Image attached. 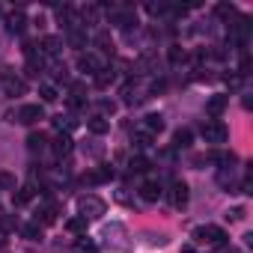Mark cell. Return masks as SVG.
Returning <instances> with one entry per match:
<instances>
[{
  "label": "cell",
  "instance_id": "obj_14",
  "mask_svg": "<svg viewBox=\"0 0 253 253\" xmlns=\"http://www.w3.org/2000/svg\"><path fill=\"white\" fill-rule=\"evenodd\" d=\"M51 149H54V155H57V158L69 155V152H72V137H69V134H57V137H54V143H51Z\"/></svg>",
  "mask_w": 253,
  "mask_h": 253
},
{
  "label": "cell",
  "instance_id": "obj_13",
  "mask_svg": "<svg viewBox=\"0 0 253 253\" xmlns=\"http://www.w3.org/2000/svg\"><path fill=\"white\" fill-rule=\"evenodd\" d=\"M161 194H164V191H161V185H158V182H152V179L140 185V197H143L146 203H158V200H161Z\"/></svg>",
  "mask_w": 253,
  "mask_h": 253
},
{
  "label": "cell",
  "instance_id": "obj_10",
  "mask_svg": "<svg viewBox=\"0 0 253 253\" xmlns=\"http://www.w3.org/2000/svg\"><path fill=\"white\" fill-rule=\"evenodd\" d=\"M110 21H113L116 27H122V30H128L131 24H137V15H134V9H116V12L110 15Z\"/></svg>",
  "mask_w": 253,
  "mask_h": 253
},
{
  "label": "cell",
  "instance_id": "obj_19",
  "mask_svg": "<svg viewBox=\"0 0 253 253\" xmlns=\"http://www.w3.org/2000/svg\"><path fill=\"white\" fill-rule=\"evenodd\" d=\"M191 140H194L191 128H179V131L173 134V146H176V149H188V146H191Z\"/></svg>",
  "mask_w": 253,
  "mask_h": 253
},
{
  "label": "cell",
  "instance_id": "obj_4",
  "mask_svg": "<svg viewBox=\"0 0 253 253\" xmlns=\"http://www.w3.org/2000/svg\"><path fill=\"white\" fill-rule=\"evenodd\" d=\"M39 119H45V107L42 104H24L15 113V122H21V125H36Z\"/></svg>",
  "mask_w": 253,
  "mask_h": 253
},
{
  "label": "cell",
  "instance_id": "obj_25",
  "mask_svg": "<svg viewBox=\"0 0 253 253\" xmlns=\"http://www.w3.org/2000/svg\"><path fill=\"white\" fill-rule=\"evenodd\" d=\"M54 125H57V128H75V125H78V119L75 116H54Z\"/></svg>",
  "mask_w": 253,
  "mask_h": 253
},
{
  "label": "cell",
  "instance_id": "obj_34",
  "mask_svg": "<svg viewBox=\"0 0 253 253\" xmlns=\"http://www.w3.org/2000/svg\"><path fill=\"white\" fill-rule=\"evenodd\" d=\"M182 60H185V51H182L179 45H173V48H170V63H182Z\"/></svg>",
  "mask_w": 253,
  "mask_h": 253
},
{
  "label": "cell",
  "instance_id": "obj_9",
  "mask_svg": "<svg viewBox=\"0 0 253 253\" xmlns=\"http://www.w3.org/2000/svg\"><path fill=\"white\" fill-rule=\"evenodd\" d=\"M116 173H113V167H98V170H89L86 176H84V185H101V182H110Z\"/></svg>",
  "mask_w": 253,
  "mask_h": 253
},
{
  "label": "cell",
  "instance_id": "obj_3",
  "mask_svg": "<svg viewBox=\"0 0 253 253\" xmlns=\"http://www.w3.org/2000/svg\"><path fill=\"white\" fill-rule=\"evenodd\" d=\"M200 134H203V140H206V143H214V146H220V143H226V140H229V128H226L220 119H209V122H203Z\"/></svg>",
  "mask_w": 253,
  "mask_h": 253
},
{
  "label": "cell",
  "instance_id": "obj_33",
  "mask_svg": "<svg viewBox=\"0 0 253 253\" xmlns=\"http://www.w3.org/2000/svg\"><path fill=\"white\" fill-rule=\"evenodd\" d=\"M214 12H217L220 18H232V15H235V6H226V3H217V6H214Z\"/></svg>",
  "mask_w": 253,
  "mask_h": 253
},
{
  "label": "cell",
  "instance_id": "obj_5",
  "mask_svg": "<svg viewBox=\"0 0 253 253\" xmlns=\"http://www.w3.org/2000/svg\"><path fill=\"white\" fill-rule=\"evenodd\" d=\"M188 197H191V194H188V185H185L182 179H173V182H170V203H173L176 209H185V206H188Z\"/></svg>",
  "mask_w": 253,
  "mask_h": 253
},
{
  "label": "cell",
  "instance_id": "obj_28",
  "mask_svg": "<svg viewBox=\"0 0 253 253\" xmlns=\"http://www.w3.org/2000/svg\"><path fill=\"white\" fill-rule=\"evenodd\" d=\"M39 95H42V101H57V86L42 84V86H39Z\"/></svg>",
  "mask_w": 253,
  "mask_h": 253
},
{
  "label": "cell",
  "instance_id": "obj_7",
  "mask_svg": "<svg viewBox=\"0 0 253 253\" xmlns=\"http://www.w3.org/2000/svg\"><path fill=\"white\" fill-rule=\"evenodd\" d=\"M6 30H9V33H15V36H21V33L27 30V15H24L21 9L9 12V15H6Z\"/></svg>",
  "mask_w": 253,
  "mask_h": 253
},
{
  "label": "cell",
  "instance_id": "obj_23",
  "mask_svg": "<svg viewBox=\"0 0 253 253\" xmlns=\"http://www.w3.org/2000/svg\"><path fill=\"white\" fill-rule=\"evenodd\" d=\"M86 223H89V220H84V217L78 214V217H72V220L66 223V229H69V232H86Z\"/></svg>",
  "mask_w": 253,
  "mask_h": 253
},
{
  "label": "cell",
  "instance_id": "obj_29",
  "mask_svg": "<svg viewBox=\"0 0 253 253\" xmlns=\"http://www.w3.org/2000/svg\"><path fill=\"white\" fill-rule=\"evenodd\" d=\"M0 191H15V176L12 173H0Z\"/></svg>",
  "mask_w": 253,
  "mask_h": 253
},
{
  "label": "cell",
  "instance_id": "obj_31",
  "mask_svg": "<svg viewBox=\"0 0 253 253\" xmlns=\"http://www.w3.org/2000/svg\"><path fill=\"white\" fill-rule=\"evenodd\" d=\"M128 167H131V173H146V170H149V161L137 155V158H131V164H128Z\"/></svg>",
  "mask_w": 253,
  "mask_h": 253
},
{
  "label": "cell",
  "instance_id": "obj_27",
  "mask_svg": "<svg viewBox=\"0 0 253 253\" xmlns=\"http://www.w3.org/2000/svg\"><path fill=\"white\" fill-rule=\"evenodd\" d=\"M107 84H113V72H110V69H101V72L95 75V86H101V89H104Z\"/></svg>",
  "mask_w": 253,
  "mask_h": 253
},
{
  "label": "cell",
  "instance_id": "obj_37",
  "mask_svg": "<svg viewBox=\"0 0 253 253\" xmlns=\"http://www.w3.org/2000/svg\"><path fill=\"white\" fill-rule=\"evenodd\" d=\"M0 229H6V232L15 229V220H12V217H0Z\"/></svg>",
  "mask_w": 253,
  "mask_h": 253
},
{
  "label": "cell",
  "instance_id": "obj_32",
  "mask_svg": "<svg viewBox=\"0 0 253 253\" xmlns=\"http://www.w3.org/2000/svg\"><path fill=\"white\" fill-rule=\"evenodd\" d=\"M101 152H104V149H101V146H98V140H89V146H86V143H84V155H89V158H98V155H101Z\"/></svg>",
  "mask_w": 253,
  "mask_h": 253
},
{
  "label": "cell",
  "instance_id": "obj_2",
  "mask_svg": "<svg viewBox=\"0 0 253 253\" xmlns=\"http://www.w3.org/2000/svg\"><path fill=\"white\" fill-rule=\"evenodd\" d=\"M226 232L220 229V226H211V223H206V226H197L194 229V241L197 244H209V247H226Z\"/></svg>",
  "mask_w": 253,
  "mask_h": 253
},
{
  "label": "cell",
  "instance_id": "obj_8",
  "mask_svg": "<svg viewBox=\"0 0 253 253\" xmlns=\"http://www.w3.org/2000/svg\"><path fill=\"white\" fill-rule=\"evenodd\" d=\"M78 69H81L84 75H92V78H95V75L101 72V60H98L95 54H81V57H78Z\"/></svg>",
  "mask_w": 253,
  "mask_h": 253
},
{
  "label": "cell",
  "instance_id": "obj_16",
  "mask_svg": "<svg viewBox=\"0 0 253 253\" xmlns=\"http://www.w3.org/2000/svg\"><path fill=\"white\" fill-rule=\"evenodd\" d=\"M36 223H39V226H51V223H57V209H54V206L39 209V211H36Z\"/></svg>",
  "mask_w": 253,
  "mask_h": 253
},
{
  "label": "cell",
  "instance_id": "obj_18",
  "mask_svg": "<svg viewBox=\"0 0 253 253\" xmlns=\"http://www.w3.org/2000/svg\"><path fill=\"white\" fill-rule=\"evenodd\" d=\"M48 146V134H42V131H33L30 137H27V149L30 152H42Z\"/></svg>",
  "mask_w": 253,
  "mask_h": 253
},
{
  "label": "cell",
  "instance_id": "obj_36",
  "mask_svg": "<svg viewBox=\"0 0 253 253\" xmlns=\"http://www.w3.org/2000/svg\"><path fill=\"white\" fill-rule=\"evenodd\" d=\"M78 250H81V253H95V244H89V241H78Z\"/></svg>",
  "mask_w": 253,
  "mask_h": 253
},
{
  "label": "cell",
  "instance_id": "obj_21",
  "mask_svg": "<svg viewBox=\"0 0 253 253\" xmlns=\"http://www.w3.org/2000/svg\"><path fill=\"white\" fill-rule=\"evenodd\" d=\"M69 45L81 51V48L86 45V33H84V30H69Z\"/></svg>",
  "mask_w": 253,
  "mask_h": 253
},
{
  "label": "cell",
  "instance_id": "obj_1",
  "mask_svg": "<svg viewBox=\"0 0 253 253\" xmlns=\"http://www.w3.org/2000/svg\"><path fill=\"white\" fill-rule=\"evenodd\" d=\"M78 211H81L84 220H98L107 211V203L101 197H95V194H81L78 197Z\"/></svg>",
  "mask_w": 253,
  "mask_h": 253
},
{
  "label": "cell",
  "instance_id": "obj_6",
  "mask_svg": "<svg viewBox=\"0 0 253 253\" xmlns=\"http://www.w3.org/2000/svg\"><path fill=\"white\" fill-rule=\"evenodd\" d=\"M0 78H3V92H6V95H24V92H27V84H24L21 78H12L6 69H3V75H0Z\"/></svg>",
  "mask_w": 253,
  "mask_h": 253
},
{
  "label": "cell",
  "instance_id": "obj_12",
  "mask_svg": "<svg viewBox=\"0 0 253 253\" xmlns=\"http://www.w3.org/2000/svg\"><path fill=\"white\" fill-rule=\"evenodd\" d=\"M143 131L152 134V137L161 134V131H164V116H161V113H149V116H143Z\"/></svg>",
  "mask_w": 253,
  "mask_h": 253
},
{
  "label": "cell",
  "instance_id": "obj_38",
  "mask_svg": "<svg viewBox=\"0 0 253 253\" xmlns=\"http://www.w3.org/2000/svg\"><path fill=\"white\" fill-rule=\"evenodd\" d=\"M101 110H104V113H113V110H116V104H113V101H101Z\"/></svg>",
  "mask_w": 253,
  "mask_h": 253
},
{
  "label": "cell",
  "instance_id": "obj_20",
  "mask_svg": "<svg viewBox=\"0 0 253 253\" xmlns=\"http://www.w3.org/2000/svg\"><path fill=\"white\" fill-rule=\"evenodd\" d=\"M33 194H36V188H33V185H21V188H18V194H12V200H15V206H27V203L33 200Z\"/></svg>",
  "mask_w": 253,
  "mask_h": 253
},
{
  "label": "cell",
  "instance_id": "obj_24",
  "mask_svg": "<svg viewBox=\"0 0 253 253\" xmlns=\"http://www.w3.org/2000/svg\"><path fill=\"white\" fill-rule=\"evenodd\" d=\"M24 238H30V241H39V238H42V226H39L36 220H33V223H27V226H24Z\"/></svg>",
  "mask_w": 253,
  "mask_h": 253
},
{
  "label": "cell",
  "instance_id": "obj_22",
  "mask_svg": "<svg viewBox=\"0 0 253 253\" xmlns=\"http://www.w3.org/2000/svg\"><path fill=\"white\" fill-rule=\"evenodd\" d=\"M39 75H42V60L27 57V78H39Z\"/></svg>",
  "mask_w": 253,
  "mask_h": 253
},
{
  "label": "cell",
  "instance_id": "obj_15",
  "mask_svg": "<svg viewBox=\"0 0 253 253\" xmlns=\"http://www.w3.org/2000/svg\"><path fill=\"white\" fill-rule=\"evenodd\" d=\"M60 51H63V39H60V36H45V39H42V54L57 57Z\"/></svg>",
  "mask_w": 253,
  "mask_h": 253
},
{
  "label": "cell",
  "instance_id": "obj_35",
  "mask_svg": "<svg viewBox=\"0 0 253 253\" xmlns=\"http://www.w3.org/2000/svg\"><path fill=\"white\" fill-rule=\"evenodd\" d=\"M244 214H247V211H244L241 206H235V209H229V211H226V220H241Z\"/></svg>",
  "mask_w": 253,
  "mask_h": 253
},
{
  "label": "cell",
  "instance_id": "obj_11",
  "mask_svg": "<svg viewBox=\"0 0 253 253\" xmlns=\"http://www.w3.org/2000/svg\"><path fill=\"white\" fill-rule=\"evenodd\" d=\"M226 104H229V95H211V98L206 101V113H209L211 119H217V116L226 110Z\"/></svg>",
  "mask_w": 253,
  "mask_h": 253
},
{
  "label": "cell",
  "instance_id": "obj_17",
  "mask_svg": "<svg viewBox=\"0 0 253 253\" xmlns=\"http://www.w3.org/2000/svg\"><path fill=\"white\" fill-rule=\"evenodd\" d=\"M86 125H89V131H92L95 137H101V134H107V131H110V122H107L104 116H92Z\"/></svg>",
  "mask_w": 253,
  "mask_h": 253
},
{
  "label": "cell",
  "instance_id": "obj_26",
  "mask_svg": "<svg viewBox=\"0 0 253 253\" xmlns=\"http://www.w3.org/2000/svg\"><path fill=\"white\" fill-rule=\"evenodd\" d=\"M95 45H98L104 54H113V42H110V36H107V33H98V36H95Z\"/></svg>",
  "mask_w": 253,
  "mask_h": 253
},
{
  "label": "cell",
  "instance_id": "obj_30",
  "mask_svg": "<svg viewBox=\"0 0 253 253\" xmlns=\"http://www.w3.org/2000/svg\"><path fill=\"white\" fill-rule=\"evenodd\" d=\"M131 143H134L137 149H146V146L152 143V134H146V131H140V134H134V137H131Z\"/></svg>",
  "mask_w": 253,
  "mask_h": 253
}]
</instances>
